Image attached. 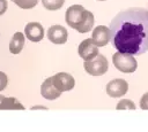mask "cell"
<instances>
[{
  "instance_id": "44dd1931",
  "label": "cell",
  "mask_w": 148,
  "mask_h": 132,
  "mask_svg": "<svg viewBox=\"0 0 148 132\" xmlns=\"http://www.w3.org/2000/svg\"><path fill=\"white\" fill-rule=\"evenodd\" d=\"M98 1H104V0H98Z\"/></svg>"
},
{
  "instance_id": "6da1fadb",
  "label": "cell",
  "mask_w": 148,
  "mask_h": 132,
  "mask_svg": "<svg viewBox=\"0 0 148 132\" xmlns=\"http://www.w3.org/2000/svg\"><path fill=\"white\" fill-rule=\"evenodd\" d=\"M112 46L120 53L141 55L148 51V10H121L110 23Z\"/></svg>"
},
{
  "instance_id": "ffe728a7",
  "label": "cell",
  "mask_w": 148,
  "mask_h": 132,
  "mask_svg": "<svg viewBox=\"0 0 148 132\" xmlns=\"http://www.w3.org/2000/svg\"><path fill=\"white\" fill-rule=\"evenodd\" d=\"M31 109H46V108H45V107H39V106H38V107H33Z\"/></svg>"
},
{
  "instance_id": "4fadbf2b",
  "label": "cell",
  "mask_w": 148,
  "mask_h": 132,
  "mask_svg": "<svg viewBox=\"0 0 148 132\" xmlns=\"http://www.w3.org/2000/svg\"><path fill=\"white\" fill-rule=\"evenodd\" d=\"M8 109H12V110H16V109L23 110L24 106L15 98H7V96L4 95L3 99H1V103H0V110H8Z\"/></svg>"
},
{
  "instance_id": "277c9868",
  "label": "cell",
  "mask_w": 148,
  "mask_h": 132,
  "mask_svg": "<svg viewBox=\"0 0 148 132\" xmlns=\"http://www.w3.org/2000/svg\"><path fill=\"white\" fill-rule=\"evenodd\" d=\"M85 70L91 76L104 75L109 69V63L106 57L102 54H98L95 59L90 61H85Z\"/></svg>"
},
{
  "instance_id": "2e32d148",
  "label": "cell",
  "mask_w": 148,
  "mask_h": 132,
  "mask_svg": "<svg viewBox=\"0 0 148 132\" xmlns=\"http://www.w3.org/2000/svg\"><path fill=\"white\" fill-rule=\"evenodd\" d=\"M125 109L126 110H135V105L131 100H127V99H124L118 102L117 110H125Z\"/></svg>"
},
{
  "instance_id": "8992f818",
  "label": "cell",
  "mask_w": 148,
  "mask_h": 132,
  "mask_svg": "<svg viewBox=\"0 0 148 132\" xmlns=\"http://www.w3.org/2000/svg\"><path fill=\"white\" fill-rule=\"evenodd\" d=\"M51 79L55 86L61 93L66 92V91H71L75 85V81H74L73 76L70 74H66V72H59L57 75L52 76Z\"/></svg>"
},
{
  "instance_id": "e0dca14e",
  "label": "cell",
  "mask_w": 148,
  "mask_h": 132,
  "mask_svg": "<svg viewBox=\"0 0 148 132\" xmlns=\"http://www.w3.org/2000/svg\"><path fill=\"white\" fill-rule=\"evenodd\" d=\"M7 83H8V79H7L6 74L3 71H0V91H3L6 88Z\"/></svg>"
},
{
  "instance_id": "7c38bea8",
  "label": "cell",
  "mask_w": 148,
  "mask_h": 132,
  "mask_svg": "<svg viewBox=\"0 0 148 132\" xmlns=\"http://www.w3.org/2000/svg\"><path fill=\"white\" fill-rule=\"evenodd\" d=\"M24 46V35L22 32H16L9 43V51L12 54H19Z\"/></svg>"
},
{
  "instance_id": "8fae6325",
  "label": "cell",
  "mask_w": 148,
  "mask_h": 132,
  "mask_svg": "<svg viewBox=\"0 0 148 132\" xmlns=\"http://www.w3.org/2000/svg\"><path fill=\"white\" fill-rule=\"evenodd\" d=\"M41 94H42L43 98H45L48 100H55L60 96L61 92L55 86V84L52 83L51 77H50L45 79L41 86Z\"/></svg>"
},
{
  "instance_id": "5b68a950",
  "label": "cell",
  "mask_w": 148,
  "mask_h": 132,
  "mask_svg": "<svg viewBox=\"0 0 148 132\" xmlns=\"http://www.w3.org/2000/svg\"><path fill=\"white\" fill-rule=\"evenodd\" d=\"M79 55L85 61H90L100 54L98 53V46L93 42L91 38L85 39L83 42L79 45Z\"/></svg>"
},
{
  "instance_id": "5bb4252c",
  "label": "cell",
  "mask_w": 148,
  "mask_h": 132,
  "mask_svg": "<svg viewBox=\"0 0 148 132\" xmlns=\"http://www.w3.org/2000/svg\"><path fill=\"white\" fill-rule=\"evenodd\" d=\"M42 3L48 10H58L63 7L65 0H42Z\"/></svg>"
},
{
  "instance_id": "30bf717a",
  "label": "cell",
  "mask_w": 148,
  "mask_h": 132,
  "mask_svg": "<svg viewBox=\"0 0 148 132\" xmlns=\"http://www.w3.org/2000/svg\"><path fill=\"white\" fill-rule=\"evenodd\" d=\"M24 33L30 42L37 43L44 38V29L38 22H30L24 28Z\"/></svg>"
},
{
  "instance_id": "ba28073f",
  "label": "cell",
  "mask_w": 148,
  "mask_h": 132,
  "mask_svg": "<svg viewBox=\"0 0 148 132\" xmlns=\"http://www.w3.org/2000/svg\"><path fill=\"white\" fill-rule=\"evenodd\" d=\"M91 39L93 42L96 44L98 47H103L105 46L111 39V32L110 29L105 25H98L93 30V35H91Z\"/></svg>"
},
{
  "instance_id": "3957f363",
  "label": "cell",
  "mask_w": 148,
  "mask_h": 132,
  "mask_svg": "<svg viewBox=\"0 0 148 132\" xmlns=\"http://www.w3.org/2000/svg\"><path fill=\"white\" fill-rule=\"evenodd\" d=\"M112 62L116 69L124 74H132L138 68V62H136L134 55L127 54V53H120L118 52L112 56Z\"/></svg>"
},
{
  "instance_id": "52a82bcc",
  "label": "cell",
  "mask_w": 148,
  "mask_h": 132,
  "mask_svg": "<svg viewBox=\"0 0 148 132\" xmlns=\"http://www.w3.org/2000/svg\"><path fill=\"white\" fill-rule=\"evenodd\" d=\"M128 91V84L124 79H113L106 85V93L111 98H120Z\"/></svg>"
},
{
  "instance_id": "d6986e66",
  "label": "cell",
  "mask_w": 148,
  "mask_h": 132,
  "mask_svg": "<svg viewBox=\"0 0 148 132\" xmlns=\"http://www.w3.org/2000/svg\"><path fill=\"white\" fill-rule=\"evenodd\" d=\"M7 7H8V3H7L6 0H0V16L5 14V12L7 10Z\"/></svg>"
},
{
  "instance_id": "9a60e30c",
  "label": "cell",
  "mask_w": 148,
  "mask_h": 132,
  "mask_svg": "<svg viewBox=\"0 0 148 132\" xmlns=\"http://www.w3.org/2000/svg\"><path fill=\"white\" fill-rule=\"evenodd\" d=\"M22 9H31L37 5L38 0H11Z\"/></svg>"
},
{
  "instance_id": "ac0fdd59",
  "label": "cell",
  "mask_w": 148,
  "mask_h": 132,
  "mask_svg": "<svg viewBox=\"0 0 148 132\" xmlns=\"http://www.w3.org/2000/svg\"><path fill=\"white\" fill-rule=\"evenodd\" d=\"M140 107L142 110H148V93H145L140 100Z\"/></svg>"
},
{
  "instance_id": "9c48e42d",
  "label": "cell",
  "mask_w": 148,
  "mask_h": 132,
  "mask_svg": "<svg viewBox=\"0 0 148 132\" xmlns=\"http://www.w3.org/2000/svg\"><path fill=\"white\" fill-rule=\"evenodd\" d=\"M67 37H68L67 30L61 25H52L48 30L49 40L53 44H57V45L65 44L67 42Z\"/></svg>"
},
{
  "instance_id": "7a4b0ae2",
  "label": "cell",
  "mask_w": 148,
  "mask_h": 132,
  "mask_svg": "<svg viewBox=\"0 0 148 132\" xmlns=\"http://www.w3.org/2000/svg\"><path fill=\"white\" fill-rule=\"evenodd\" d=\"M66 23L80 33H86L93 29L94 15L93 13L85 9L81 5H73L68 7L65 15Z\"/></svg>"
}]
</instances>
